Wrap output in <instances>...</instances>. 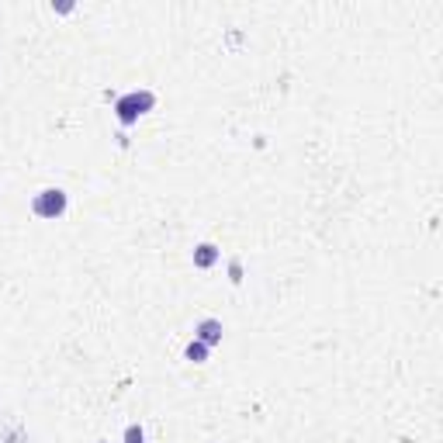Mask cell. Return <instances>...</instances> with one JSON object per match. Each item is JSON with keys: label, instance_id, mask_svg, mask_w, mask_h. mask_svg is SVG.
<instances>
[{"label": "cell", "instance_id": "1", "mask_svg": "<svg viewBox=\"0 0 443 443\" xmlns=\"http://www.w3.org/2000/svg\"><path fill=\"white\" fill-rule=\"evenodd\" d=\"M152 104H156L152 91H128L125 98H118L115 115H118V122L128 128V125H135V122H139L146 111H152Z\"/></svg>", "mask_w": 443, "mask_h": 443}, {"label": "cell", "instance_id": "2", "mask_svg": "<svg viewBox=\"0 0 443 443\" xmlns=\"http://www.w3.org/2000/svg\"><path fill=\"white\" fill-rule=\"evenodd\" d=\"M66 191H59V188H45V191H38L35 194V201H32V212L38 215V218H59L63 212H66Z\"/></svg>", "mask_w": 443, "mask_h": 443}, {"label": "cell", "instance_id": "3", "mask_svg": "<svg viewBox=\"0 0 443 443\" xmlns=\"http://www.w3.org/2000/svg\"><path fill=\"white\" fill-rule=\"evenodd\" d=\"M194 339L212 350L215 343H222V322H218V319H201V322L194 326Z\"/></svg>", "mask_w": 443, "mask_h": 443}, {"label": "cell", "instance_id": "4", "mask_svg": "<svg viewBox=\"0 0 443 443\" xmlns=\"http://www.w3.org/2000/svg\"><path fill=\"white\" fill-rule=\"evenodd\" d=\"M218 246L215 242H201V246H194V267H201V271H208V267H215L218 263Z\"/></svg>", "mask_w": 443, "mask_h": 443}, {"label": "cell", "instance_id": "5", "mask_svg": "<svg viewBox=\"0 0 443 443\" xmlns=\"http://www.w3.org/2000/svg\"><path fill=\"white\" fill-rule=\"evenodd\" d=\"M184 357H188L191 364H205V361H208V346H205V343H198V339H191V343H188V350H184Z\"/></svg>", "mask_w": 443, "mask_h": 443}, {"label": "cell", "instance_id": "6", "mask_svg": "<svg viewBox=\"0 0 443 443\" xmlns=\"http://www.w3.org/2000/svg\"><path fill=\"white\" fill-rule=\"evenodd\" d=\"M125 443H146V429L139 422H128L125 426Z\"/></svg>", "mask_w": 443, "mask_h": 443}, {"label": "cell", "instance_id": "7", "mask_svg": "<svg viewBox=\"0 0 443 443\" xmlns=\"http://www.w3.org/2000/svg\"><path fill=\"white\" fill-rule=\"evenodd\" d=\"M229 281H232V284H239V281H242V263H239V260H232V263H229Z\"/></svg>", "mask_w": 443, "mask_h": 443}, {"label": "cell", "instance_id": "8", "mask_svg": "<svg viewBox=\"0 0 443 443\" xmlns=\"http://www.w3.org/2000/svg\"><path fill=\"white\" fill-rule=\"evenodd\" d=\"M52 11H59V14H69V11H73V4H52Z\"/></svg>", "mask_w": 443, "mask_h": 443}, {"label": "cell", "instance_id": "9", "mask_svg": "<svg viewBox=\"0 0 443 443\" xmlns=\"http://www.w3.org/2000/svg\"><path fill=\"white\" fill-rule=\"evenodd\" d=\"M101 443H108V440H101Z\"/></svg>", "mask_w": 443, "mask_h": 443}]
</instances>
